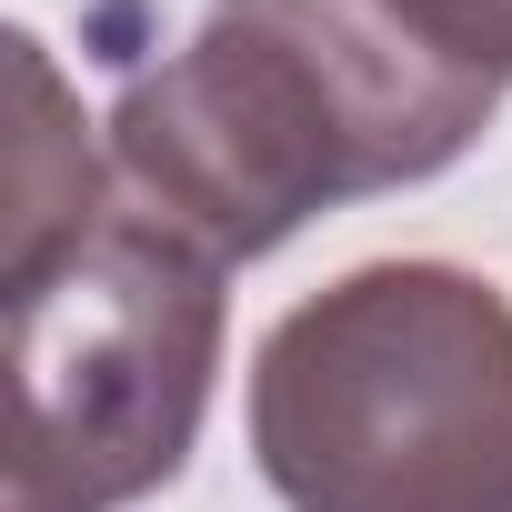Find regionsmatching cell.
I'll use <instances>...</instances> for the list:
<instances>
[{"instance_id": "cell-1", "label": "cell", "mask_w": 512, "mask_h": 512, "mask_svg": "<svg viewBox=\"0 0 512 512\" xmlns=\"http://www.w3.org/2000/svg\"><path fill=\"white\" fill-rule=\"evenodd\" d=\"M512 71L442 51L402 0H211V21L111 101V181L201 241L262 262L312 211L452 171Z\"/></svg>"}, {"instance_id": "cell-2", "label": "cell", "mask_w": 512, "mask_h": 512, "mask_svg": "<svg viewBox=\"0 0 512 512\" xmlns=\"http://www.w3.org/2000/svg\"><path fill=\"white\" fill-rule=\"evenodd\" d=\"M251 452L292 512L512 502V302L452 262H362L251 352Z\"/></svg>"}, {"instance_id": "cell-3", "label": "cell", "mask_w": 512, "mask_h": 512, "mask_svg": "<svg viewBox=\"0 0 512 512\" xmlns=\"http://www.w3.org/2000/svg\"><path fill=\"white\" fill-rule=\"evenodd\" d=\"M221 272L121 181L41 262H11V512H121L161 492L221 382Z\"/></svg>"}, {"instance_id": "cell-4", "label": "cell", "mask_w": 512, "mask_h": 512, "mask_svg": "<svg viewBox=\"0 0 512 512\" xmlns=\"http://www.w3.org/2000/svg\"><path fill=\"white\" fill-rule=\"evenodd\" d=\"M11 81H21V151H11V251H0V272L61 251L111 201V151H91V121L31 31H11Z\"/></svg>"}, {"instance_id": "cell-5", "label": "cell", "mask_w": 512, "mask_h": 512, "mask_svg": "<svg viewBox=\"0 0 512 512\" xmlns=\"http://www.w3.org/2000/svg\"><path fill=\"white\" fill-rule=\"evenodd\" d=\"M402 11H412L442 51H462V61H482V71H512V0H402Z\"/></svg>"}, {"instance_id": "cell-6", "label": "cell", "mask_w": 512, "mask_h": 512, "mask_svg": "<svg viewBox=\"0 0 512 512\" xmlns=\"http://www.w3.org/2000/svg\"><path fill=\"white\" fill-rule=\"evenodd\" d=\"M492 512H512V502H492Z\"/></svg>"}]
</instances>
